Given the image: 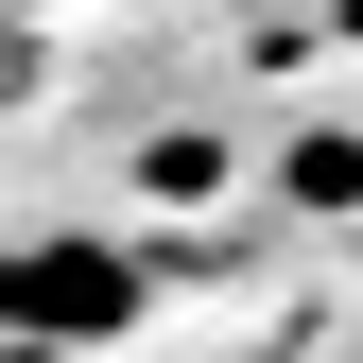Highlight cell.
Here are the masks:
<instances>
[{
	"label": "cell",
	"mask_w": 363,
	"mask_h": 363,
	"mask_svg": "<svg viewBox=\"0 0 363 363\" xmlns=\"http://www.w3.org/2000/svg\"><path fill=\"white\" fill-rule=\"evenodd\" d=\"M139 329V259L86 242V225H35V242H0V346H121Z\"/></svg>",
	"instance_id": "1"
}]
</instances>
